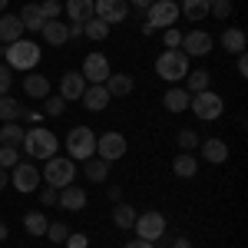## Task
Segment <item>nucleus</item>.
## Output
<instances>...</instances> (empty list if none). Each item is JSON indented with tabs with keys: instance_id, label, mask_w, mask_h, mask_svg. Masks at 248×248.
<instances>
[{
	"instance_id": "f257e3e1",
	"label": "nucleus",
	"mask_w": 248,
	"mask_h": 248,
	"mask_svg": "<svg viewBox=\"0 0 248 248\" xmlns=\"http://www.w3.org/2000/svg\"><path fill=\"white\" fill-rule=\"evenodd\" d=\"M23 153L30 155V159H50V155H57L60 149V139L50 129H43V126H33V129H27L23 133V146H20Z\"/></svg>"
},
{
	"instance_id": "f03ea898",
	"label": "nucleus",
	"mask_w": 248,
	"mask_h": 248,
	"mask_svg": "<svg viewBox=\"0 0 248 248\" xmlns=\"http://www.w3.org/2000/svg\"><path fill=\"white\" fill-rule=\"evenodd\" d=\"M146 23H142V33L146 37H153L155 30H169L175 27V20H179V3L175 0H155L153 7L146 10Z\"/></svg>"
},
{
	"instance_id": "7ed1b4c3",
	"label": "nucleus",
	"mask_w": 248,
	"mask_h": 248,
	"mask_svg": "<svg viewBox=\"0 0 248 248\" xmlns=\"http://www.w3.org/2000/svg\"><path fill=\"white\" fill-rule=\"evenodd\" d=\"M46 186H53V189H63V186H73V179H77V162L70 159V155H50L46 159V166H43V175H40Z\"/></svg>"
},
{
	"instance_id": "20e7f679",
	"label": "nucleus",
	"mask_w": 248,
	"mask_h": 248,
	"mask_svg": "<svg viewBox=\"0 0 248 248\" xmlns=\"http://www.w3.org/2000/svg\"><path fill=\"white\" fill-rule=\"evenodd\" d=\"M3 60L10 70H33L40 63V43L33 40H17L10 46H3Z\"/></svg>"
},
{
	"instance_id": "39448f33",
	"label": "nucleus",
	"mask_w": 248,
	"mask_h": 248,
	"mask_svg": "<svg viewBox=\"0 0 248 248\" xmlns=\"http://www.w3.org/2000/svg\"><path fill=\"white\" fill-rule=\"evenodd\" d=\"M155 73L166 79V83H179V79L189 77V57L182 53V50H166V53H159L155 60Z\"/></svg>"
},
{
	"instance_id": "423d86ee",
	"label": "nucleus",
	"mask_w": 248,
	"mask_h": 248,
	"mask_svg": "<svg viewBox=\"0 0 248 248\" xmlns=\"http://www.w3.org/2000/svg\"><path fill=\"white\" fill-rule=\"evenodd\" d=\"M66 153H70L73 162H83V159L96 155V133L90 129V126L70 129V136H66Z\"/></svg>"
},
{
	"instance_id": "0eeeda50",
	"label": "nucleus",
	"mask_w": 248,
	"mask_h": 248,
	"mask_svg": "<svg viewBox=\"0 0 248 248\" xmlns=\"http://www.w3.org/2000/svg\"><path fill=\"white\" fill-rule=\"evenodd\" d=\"M189 109L199 116V119L212 123V119H218V116H222L225 103H222V96H218V93H212V90H202V93H192Z\"/></svg>"
},
{
	"instance_id": "6e6552de",
	"label": "nucleus",
	"mask_w": 248,
	"mask_h": 248,
	"mask_svg": "<svg viewBox=\"0 0 248 248\" xmlns=\"http://www.w3.org/2000/svg\"><path fill=\"white\" fill-rule=\"evenodd\" d=\"M133 232L142 242H155V238L166 235V215L162 212H142V215H136Z\"/></svg>"
},
{
	"instance_id": "1a4fd4ad",
	"label": "nucleus",
	"mask_w": 248,
	"mask_h": 248,
	"mask_svg": "<svg viewBox=\"0 0 248 248\" xmlns=\"http://www.w3.org/2000/svg\"><path fill=\"white\" fill-rule=\"evenodd\" d=\"M93 17L106 20L109 27L129 17V0H93Z\"/></svg>"
},
{
	"instance_id": "9d476101",
	"label": "nucleus",
	"mask_w": 248,
	"mask_h": 248,
	"mask_svg": "<svg viewBox=\"0 0 248 248\" xmlns=\"http://www.w3.org/2000/svg\"><path fill=\"white\" fill-rule=\"evenodd\" d=\"M96 155L106 159V162H116L126 155V136L123 133H103L96 139Z\"/></svg>"
},
{
	"instance_id": "9b49d317",
	"label": "nucleus",
	"mask_w": 248,
	"mask_h": 248,
	"mask_svg": "<svg viewBox=\"0 0 248 248\" xmlns=\"http://www.w3.org/2000/svg\"><path fill=\"white\" fill-rule=\"evenodd\" d=\"M10 182L17 192H37L40 189V169L33 162H17L10 172Z\"/></svg>"
},
{
	"instance_id": "f8f14e48",
	"label": "nucleus",
	"mask_w": 248,
	"mask_h": 248,
	"mask_svg": "<svg viewBox=\"0 0 248 248\" xmlns=\"http://www.w3.org/2000/svg\"><path fill=\"white\" fill-rule=\"evenodd\" d=\"M79 73H83V79H86V83H106L113 70H109V60L103 57V53H86L83 70H79Z\"/></svg>"
},
{
	"instance_id": "ddd939ff",
	"label": "nucleus",
	"mask_w": 248,
	"mask_h": 248,
	"mask_svg": "<svg viewBox=\"0 0 248 248\" xmlns=\"http://www.w3.org/2000/svg\"><path fill=\"white\" fill-rule=\"evenodd\" d=\"M212 43L215 40L205 30H192V33H182V53L186 57H205V53H212Z\"/></svg>"
},
{
	"instance_id": "4468645a",
	"label": "nucleus",
	"mask_w": 248,
	"mask_h": 248,
	"mask_svg": "<svg viewBox=\"0 0 248 248\" xmlns=\"http://www.w3.org/2000/svg\"><path fill=\"white\" fill-rule=\"evenodd\" d=\"M79 99H83V106H86L90 113H103V109L109 106V99H113V96H109V90H106L103 83H90V86L83 90Z\"/></svg>"
},
{
	"instance_id": "2eb2a0df",
	"label": "nucleus",
	"mask_w": 248,
	"mask_h": 248,
	"mask_svg": "<svg viewBox=\"0 0 248 248\" xmlns=\"http://www.w3.org/2000/svg\"><path fill=\"white\" fill-rule=\"evenodd\" d=\"M83 90H86V79H83L79 70H70V73L60 77V96H63V99H79Z\"/></svg>"
},
{
	"instance_id": "dca6fc26",
	"label": "nucleus",
	"mask_w": 248,
	"mask_h": 248,
	"mask_svg": "<svg viewBox=\"0 0 248 248\" xmlns=\"http://www.w3.org/2000/svg\"><path fill=\"white\" fill-rule=\"evenodd\" d=\"M57 205L66 212H79L83 205H86V192L79 189V186H63L57 195Z\"/></svg>"
},
{
	"instance_id": "f3484780",
	"label": "nucleus",
	"mask_w": 248,
	"mask_h": 248,
	"mask_svg": "<svg viewBox=\"0 0 248 248\" xmlns=\"http://www.w3.org/2000/svg\"><path fill=\"white\" fill-rule=\"evenodd\" d=\"M17 40H23V23H20V17H14V14H3V17H0V43L10 46V43H17Z\"/></svg>"
},
{
	"instance_id": "a211bd4d",
	"label": "nucleus",
	"mask_w": 248,
	"mask_h": 248,
	"mask_svg": "<svg viewBox=\"0 0 248 248\" xmlns=\"http://www.w3.org/2000/svg\"><path fill=\"white\" fill-rule=\"evenodd\" d=\"M189 99H192L189 90L172 86V90H166V96H162V106H166L169 113H186V109H189Z\"/></svg>"
},
{
	"instance_id": "6ab92c4d",
	"label": "nucleus",
	"mask_w": 248,
	"mask_h": 248,
	"mask_svg": "<svg viewBox=\"0 0 248 248\" xmlns=\"http://www.w3.org/2000/svg\"><path fill=\"white\" fill-rule=\"evenodd\" d=\"M23 93L30 96V99H46V96H50V79L43 77V73H27Z\"/></svg>"
},
{
	"instance_id": "aec40b11",
	"label": "nucleus",
	"mask_w": 248,
	"mask_h": 248,
	"mask_svg": "<svg viewBox=\"0 0 248 248\" xmlns=\"http://www.w3.org/2000/svg\"><path fill=\"white\" fill-rule=\"evenodd\" d=\"M103 86L109 90V96H113V99H123V96L133 93L136 83H133V77H129V73H109V79H106Z\"/></svg>"
},
{
	"instance_id": "412c9836",
	"label": "nucleus",
	"mask_w": 248,
	"mask_h": 248,
	"mask_svg": "<svg viewBox=\"0 0 248 248\" xmlns=\"http://www.w3.org/2000/svg\"><path fill=\"white\" fill-rule=\"evenodd\" d=\"M40 33H43V40H46L50 46H63V43L70 40V30H66V23H63V20H46Z\"/></svg>"
},
{
	"instance_id": "4be33fe9",
	"label": "nucleus",
	"mask_w": 248,
	"mask_h": 248,
	"mask_svg": "<svg viewBox=\"0 0 248 248\" xmlns=\"http://www.w3.org/2000/svg\"><path fill=\"white\" fill-rule=\"evenodd\" d=\"M63 10L70 14V23H86L93 17V0H66Z\"/></svg>"
},
{
	"instance_id": "5701e85b",
	"label": "nucleus",
	"mask_w": 248,
	"mask_h": 248,
	"mask_svg": "<svg viewBox=\"0 0 248 248\" xmlns=\"http://www.w3.org/2000/svg\"><path fill=\"white\" fill-rule=\"evenodd\" d=\"M172 172L179 175V179H192L195 172H199V159L192 153H179L175 159H172Z\"/></svg>"
},
{
	"instance_id": "b1692460",
	"label": "nucleus",
	"mask_w": 248,
	"mask_h": 248,
	"mask_svg": "<svg viewBox=\"0 0 248 248\" xmlns=\"http://www.w3.org/2000/svg\"><path fill=\"white\" fill-rule=\"evenodd\" d=\"M202 159L218 166V162H225V159H229V146H225L222 139H205V142H202Z\"/></svg>"
},
{
	"instance_id": "393cba45",
	"label": "nucleus",
	"mask_w": 248,
	"mask_h": 248,
	"mask_svg": "<svg viewBox=\"0 0 248 248\" xmlns=\"http://www.w3.org/2000/svg\"><path fill=\"white\" fill-rule=\"evenodd\" d=\"M20 23H23V30H33V33H40L43 30V14H40V3H27L23 10H20Z\"/></svg>"
},
{
	"instance_id": "a878e982",
	"label": "nucleus",
	"mask_w": 248,
	"mask_h": 248,
	"mask_svg": "<svg viewBox=\"0 0 248 248\" xmlns=\"http://www.w3.org/2000/svg\"><path fill=\"white\" fill-rule=\"evenodd\" d=\"M83 172H86V179L103 182V179H109V162L99 155H90V159H83Z\"/></svg>"
},
{
	"instance_id": "bb28decb",
	"label": "nucleus",
	"mask_w": 248,
	"mask_h": 248,
	"mask_svg": "<svg viewBox=\"0 0 248 248\" xmlns=\"http://www.w3.org/2000/svg\"><path fill=\"white\" fill-rule=\"evenodd\" d=\"M133 222H136V209L126 205V202H116L113 205V225L126 232V229H133Z\"/></svg>"
},
{
	"instance_id": "cd10ccee",
	"label": "nucleus",
	"mask_w": 248,
	"mask_h": 248,
	"mask_svg": "<svg viewBox=\"0 0 248 248\" xmlns=\"http://www.w3.org/2000/svg\"><path fill=\"white\" fill-rule=\"evenodd\" d=\"M20 116H27V109L20 106L14 96H0V119L3 123H17Z\"/></svg>"
},
{
	"instance_id": "c85d7f7f",
	"label": "nucleus",
	"mask_w": 248,
	"mask_h": 248,
	"mask_svg": "<svg viewBox=\"0 0 248 248\" xmlns=\"http://www.w3.org/2000/svg\"><path fill=\"white\" fill-rule=\"evenodd\" d=\"M23 126H17V123H7V126H0V146H14V149H20L23 146Z\"/></svg>"
},
{
	"instance_id": "c756f323",
	"label": "nucleus",
	"mask_w": 248,
	"mask_h": 248,
	"mask_svg": "<svg viewBox=\"0 0 248 248\" xmlns=\"http://www.w3.org/2000/svg\"><path fill=\"white\" fill-rule=\"evenodd\" d=\"M222 46H225L229 53H245V30L229 27V30L222 33Z\"/></svg>"
},
{
	"instance_id": "7c9ffc66",
	"label": "nucleus",
	"mask_w": 248,
	"mask_h": 248,
	"mask_svg": "<svg viewBox=\"0 0 248 248\" xmlns=\"http://www.w3.org/2000/svg\"><path fill=\"white\" fill-rule=\"evenodd\" d=\"M46 225H50V218H46L40 209H33V212L23 215V229L30 232V235H46Z\"/></svg>"
},
{
	"instance_id": "2f4dec72",
	"label": "nucleus",
	"mask_w": 248,
	"mask_h": 248,
	"mask_svg": "<svg viewBox=\"0 0 248 248\" xmlns=\"http://www.w3.org/2000/svg\"><path fill=\"white\" fill-rule=\"evenodd\" d=\"M179 10H182L189 20H205L209 17V0H182Z\"/></svg>"
},
{
	"instance_id": "473e14b6",
	"label": "nucleus",
	"mask_w": 248,
	"mask_h": 248,
	"mask_svg": "<svg viewBox=\"0 0 248 248\" xmlns=\"http://www.w3.org/2000/svg\"><path fill=\"white\" fill-rule=\"evenodd\" d=\"M83 33H86L90 40H106L109 37V23L99 20V17H90L86 23H83Z\"/></svg>"
},
{
	"instance_id": "72a5a7b5",
	"label": "nucleus",
	"mask_w": 248,
	"mask_h": 248,
	"mask_svg": "<svg viewBox=\"0 0 248 248\" xmlns=\"http://www.w3.org/2000/svg\"><path fill=\"white\" fill-rule=\"evenodd\" d=\"M186 83H189V93H202V90H209L212 73H209V70H189Z\"/></svg>"
},
{
	"instance_id": "f704fd0d",
	"label": "nucleus",
	"mask_w": 248,
	"mask_h": 248,
	"mask_svg": "<svg viewBox=\"0 0 248 248\" xmlns=\"http://www.w3.org/2000/svg\"><path fill=\"white\" fill-rule=\"evenodd\" d=\"M43 113L53 116V119L63 116V113H66V99H63V96H46V99H43Z\"/></svg>"
},
{
	"instance_id": "c9c22d12",
	"label": "nucleus",
	"mask_w": 248,
	"mask_h": 248,
	"mask_svg": "<svg viewBox=\"0 0 248 248\" xmlns=\"http://www.w3.org/2000/svg\"><path fill=\"white\" fill-rule=\"evenodd\" d=\"M66 235H70V229H66L63 222H50V225H46V238H50L53 245H63V242H66Z\"/></svg>"
},
{
	"instance_id": "e433bc0d",
	"label": "nucleus",
	"mask_w": 248,
	"mask_h": 248,
	"mask_svg": "<svg viewBox=\"0 0 248 248\" xmlns=\"http://www.w3.org/2000/svg\"><path fill=\"white\" fill-rule=\"evenodd\" d=\"M175 142H179V149H182V153H192V149H199V136L192 133V129H182V133L175 136Z\"/></svg>"
},
{
	"instance_id": "4c0bfd02",
	"label": "nucleus",
	"mask_w": 248,
	"mask_h": 248,
	"mask_svg": "<svg viewBox=\"0 0 248 248\" xmlns=\"http://www.w3.org/2000/svg\"><path fill=\"white\" fill-rule=\"evenodd\" d=\"M20 162V153L14 146H0V169H14Z\"/></svg>"
},
{
	"instance_id": "58836bf2",
	"label": "nucleus",
	"mask_w": 248,
	"mask_h": 248,
	"mask_svg": "<svg viewBox=\"0 0 248 248\" xmlns=\"http://www.w3.org/2000/svg\"><path fill=\"white\" fill-rule=\"evenodd\" d=\"M60 10H63V3H60V0H43V3H40V14H43V20H57Z\"/></svg>"
},
{
	"instance_id": "ea45409f",
	"label": "nucleus",
	"mask_w": 248,
	"mask_h": 248,
	"mask_svg": "<svg viewBox=\"0 0 248 248\" xmlns=\"http://www.w3.org/2000/svg\"><path fill=\"white\" fill-rule=\"evenodd\" d=\"M209 14H215L218 20H229V14H232V0H212V3H209Z\"/></svg>"
},
{
	"instance_id": "a19ab883",
	"label": "nucleus",
	"mask_w": 248,
	"mask_h": 248,
	"mask_svg": "<svg viewBox=\"0 0 248 248\" xmlns=\"http://www.w3.org/2000/svg\"><path fill=\"white\" fill-rule=\"evenodd\" d=\"M10 83H14V70L7 63H0V96L10 93Z\"/></svg>"
},
{
	"instance_id": "79ce46f5",
	"label": "nucleus",
	"mask_w": 248,
	"mask_h": 248,
	"mask_svg": "<svg viewBox=\"0 0 248 248\" xmlns=\"http://www.w3.org/2000/svg\"><path fill=\"white\" fill-rule=\"evenodd\" d=\"M162 40H166V46H169V50H179V46H182V33H179L175 27L162 30Z\"/></svg>"
},
{
	"instance_id": "37998d69",
	"label": "nucleus",
	"mask_w": 248,
	"mask_h": 248,
	"mask_svg": "<svg viewBox=\"0 0 248 248\" xmlns=\"http://www.w3.org/2000/svg\"><path fill=\"white\" fill-rule=\"evenodd\" d=\"M57 195H60V189L46 186V189L40 192V205H57Z\"/></svg>"
},
{
	"instance_id": "c03bdc74",
	"label": "nucleus",
	"mask_w": 248,
	"mask_h": 248,
	"mask_svg": "<svg viewBox=\"0 0 248 248\" xmlns=\"http://www.w3.org/2000/svg\"><path fill=\"white\" fill-rule=\"evenodd\" d=\"M63 245H70V248H86V245H90V238H86V235H66V242H63Z\"/></svg>"
},
{
	"instance_id": "a18cd8bd",
	"label": "nucleus",
	"mask_w": 248,
	"mask_h": 248,
	"mask_svg": "<svg viewBox=\"0 0 248 248\" xmlns=\"http://www.w3.org/2000/svg\"><path fill=\"white\" fill-rule=\"evenodd\" d=\"M66 30H70V40L83 37V23H66Z\"/></svg>"
},
{
	"instance_id": "49530a36",
	"label": "nucleus",
	"mask_w": 248,
	"mask_h": 248,
	"mask_svg": "<svg viewBox=\"0 0 248 248\" xmlns=\"http://www.w3.org/2000/svg\"><path fill=\"white\" fill-rule=\"evenodd\" d=\"M238 73L248 77V57H245V53H238Z\"/></svg>"
},
{
	"instance_id": "de8ad7c7",
	"label": "nucleus",
	"mask_w": 248,
	"mask_h": 248,
	"mask_svg": "<svg viewBox=\"0 0 248 248\" xmlns=\"http://www.w3.org/2000/svg\"><path fill=\"white\" fill-rule=\"evenodd\" d=\"M106 195H109L113 202H123V189H119V186H109V192H106Z\"/></svg>"
},
{
	"instance_id": "09e8293b",
	"label": "nucleus",
	"mask_w": 248,
	"mask_h": 248,
	"mask_svg": "<svg viewBox=\"0 0 248 248\" xmlns=\"http://www.w3.org/2000/svg\"><path fill=\"white\" fill-rule=\"evenodd\" d=\"M129 3H133L136 10H149V7H153L155 0H129Z\"/></svg>"
},
{
	"instance_id": "8fccbe9b",
	"label": "nucleus",
	"mask_w": 248,
	"mask_h": 248,
	"mask_svg": "<svg viewBox=\"0 0 248 248\" xmlns=\"http://www.w3.org/2000/svg\"><path fill=\"white\" fill-rule=\"evenodd\" d=\"M169 248H192L189 238H175V242H169Z\"/></svg>"
},
{
	"instance_id": "3c124183",
	"label": "nucleus",
	"mask_w": 248,
	"mask_h": 248,
	"mask_svg": "<svg viewBox=\"0 0 248 248\" xmlns=\"http://www.w3.org/2000/svg\"><path fill=\"white\" fill-rule=\"evenodd\" d=\"M126 248H155V245H153V242H142V238H136V242H129Z\"/></svg>"
},
{
	"instance_id": "603ef678",
	"label": "nucleus",
	"mask_w": 248,
	"mask_h": 248,
	"mask_svg": "<svg viewBox=\"0 0 248 248\" xmlns=\"http://www.w3.org/2000/svg\"><path fill=\"white\" fill-rule=\"evenodd\" d=\"M7 182H10V175H7V169H0V189H3Z\"/></svg>"
},
{
	"instance_id": "864d4df0",
	"label": "nucleus",
	"mask_w": 248,
	"mask_h": 248,
	"mask_svg": "<svg viewBox=\"0 0 248 248\" xmlns=\"http://www.w3.org/2000/svg\"><path fill=\"white\" fill-rule=\"evenodd\" d=\"M3 238H7V225L0 222V242H3Z\"/></svg>"
},
{
	"instance_id": "5fc2aeb1",
	"label": "nucleus",
	"mask_w": 248,
	"mask_h": 248,
	"mask_svg": "<svg viewBox=\"0 0 248 248\" xmlns=\"http://www.w3.org/2000/svg\"><path fill=\"white\" fill-rule=\"evenodd\" d=\"M7 3H10V0H0V10H7Z\"/></svg>"
},
{
	"instance_id": "6e6d98bb",
	"label": "nucleus",
	"mask_w": 248,
	"mask_h": 248,
	"mask_svg": "<svg viewBox=\"0 0 248 248\" xmlns=\"http://www.w3.org/2000/svg\"><path fill=\"white\" fill-rule=\"evenodd\" d=\"M0 60H3V46H0Z\"/></svg>"
},
{
	"instance_id": "4d7b16f0",
	"label": "nucleus",
	"mask_w": 248,
	"mask_h": 248,
	"mask_svg": "<svg viewBox=\"0 0 248 248\" xmlns=\"http://www.w3.org/2000/svg\"><path fill=\"white\" fill-rule=\"evenodd\" d=\"M209 3H212V0H209Z\"/></svg>"
}]
</instances>
